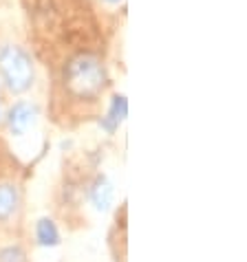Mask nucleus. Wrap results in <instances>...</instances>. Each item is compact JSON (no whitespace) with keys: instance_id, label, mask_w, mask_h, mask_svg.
Segmentation results:
<instances>
[{"instance_id":"nucleus-8","label":"nucleus","mask_w":247,"mask_h":262,"mask_svg":"<svg viewBox=\"0 0 247 262\" xmlns=\"http://www.w3.org/2000/svg\"><path fill=\"white\" fill-rule=\"evenodd\" d=\"M0 262H27L23 249L18 247H7V249L0 251Z\"/></svg>"},{"instance_id":"nucleus-9","label":"nucleus","mask_w":247,"mask_h":262,"mask_svg":"<svg viewBox=\"0 0 247 262\" xmlns=\"http://www.w3.org/2000/svg\"><path fill=\"white\" fill-rule=\"evenodd\" d=\"M106 3H119V0H106Z\"/></svg>"},{"instance_id":"nucleus-5","label":"nucleus","mask_w":247,"mask_h":262,"mask_svg":"<svg viewBox=\"0 0 247 262\" xmlns=\"http://www.w3.org/2000/svg\"><path fill=\"white\" fill-rule=\"evenodd\" d=\"M126 115H128V101H126V97L115 95L113 101H111V111H108V115L99 123H101V128H104L106 133H115L117 126H119V121L126 119Z\"/></svg>"},{"instance_id":"nucleus-1","label":"nucleus","mask_w":247,"mask_h":262,"mask_svg":"<svg viewBox=\"0 0 247 262\" xmlns=\"http://www.w3.org/2000/svg\"><path fill=\"white\" fill-rule=\"evenodd\" d=\"M64 89L77 99H95L106 86L104 62L93 53H77L64 67Z\"/></svg>"},{"instance_id":"nucleus-6","label":"nucleus","mask_w":247,"mask_h":262,"mask_svg":"<svg viewBox=\"0 0 247 262\" xmlns=\"http://www.w3.org/2000/svg\"><path fill=\"white\" fill-rule=\"evenodd\" d=\"M18 203H20V196H18L16 187L9 183L0 185V221H7V218L16 212Z\"/></svg>"},{"instance_id":"nucleus-3","label":"nucleus","mask_w":247,"mask_h":262,"mask_svg":"<svg viewBox=\"0 0 247 262\" xmlns=\"http://www.w3.org/2000/svg\"><path fill=\"white\" fill-rule=\"evenodd\" d=\"M38 117V108L27 104V101H18L16 106L9 111V128L13 135H25L29 128L35 123Z\"/></svg>"},{"instance_id":"nucleus-7","label":"nucleus","mask_w":247,"mask_h":262,"mask_svg":"<svg viewBox=\"0 0 247 262\" xmlns=\"http://www.w3.org/2000/svg\"><path fill=\"white\" fill-rule=\"evenodd\" d=\"M35 234H38V243L42 247H55L60 243V234H57V227L51 218L38 221V231H35Z\"/></svg>"},{"instance_id":"nucleus-4","label":"nucleus","mask_w":247,"mask_h":262,"mask_svg":"<svg viewBox=\"0 0 247 262\" xmlns=\"http://www.w3.org/2000/svg\"><path fill=\"white\" fill-rule=\"evenodd\" d=\"M91 203L99 212H106L113 203V185L106 177H97L95 183L91 185Z\"/></svg>"},{"instance_id":"nucleus-2","label":"nucleus","mask_w":247,"mask_h":262,"mask_svg":"<svg viewBox=\"0 0 247 262\" xmlns=\"http://www.w3.org/2000/svg\"><path fill=\"white\" fill-rule=\"evenodd\" d=\"M0 73L13 93H25L33 84L31 57L20 47H0Z\"/></svg>"}]
</instances>
